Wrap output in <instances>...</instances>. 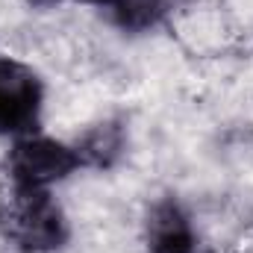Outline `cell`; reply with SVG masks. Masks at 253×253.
Here are the masks:
<instances>
[{
	"mask_svg": "<svg viewBox=\"0 0 253 253\" xmlns=\"http://www.w3.org/2000/svg\"><path fill=\"white\" fill-rule=\"evenodd\" d=\"M0 236L18 253H53L65 248L71 227L50 189L6 183L0 191Z\"/></svg>",
	"mask_w": 253,
	"mask_h": 253,
	"instance_id": "1",
	"label": "cell"
},
{
	"mask_svg": "<svg viewBox=\"0 0 253 253\" xmlns=\"http://www.w3.org/2000/svg\"><path fill=\"white\" fill-rule=\"evenodd\" d=\"M44 83L30 65L0 56V135H33L42 124Z\"/></svg>",
	"mask_w": 253,
	"mask_h": 253,
	"instance_id": "3",
	"label": "cell"
},
{
	"mask_svg": "<svg viewBox=\"0 0 253 253\" xmlns=\"http://www.w3.org/2000/svg\"><path fill=\"white\" fill-rule=\"evenodd\" d=\"M144 245L150 253H197L191 215L177 197H162L147 209Z\"/></svg>",
	"mask_w": 253,
	"mask_h": 253,
	"instance_id": "4",
	"label": "cell"
},
{
	"mask_svg": "<svg viewBox=\"0 0 253 253\" xmlns=\"http://www.w3.org/2000/svg\"><path fill=\"white\" fill-rule=\"evenodd\" d=\"M83 168V159L74 144H65L47 135H24L12 144L6 156V183L24 189H50Z\"/></svg>",
	"mask_w": 253,
	"mask_h": 253,
	"instance_id": "2",
	"label": "cell"
},
{
	"mask_svg": "<svg viewBox=\"0 0 253 253\" xmlns=\"http://www.w3.org/2000/svg\"><path fill=\"white\" fill-rule=\"evenodd\" d=\"M27 3H33V6H56V3H65V0H27ZM80 3H94V6H115L118 0H80Z\"/></svg>",
	"mask_w": 253,
	"mask_h": 253,
	"instance_id": "7",
	"label": "cell"
},
{
	"mask_svg": "<svg viewBox=\"0 0 253 253\" xmlns=\"http://www.w3.org/2000/svg\"><path fill=\"white\" fill-rule=\"evenodd\" d=\"M80 159H83V168H112L121 156H124L126 147V132L121 121H103V124L91 126L80 141H74Z\"/></svg>",
	"mask_w": 253,
	"mask_h": 253,
	"instance_id": "5",
	"label": "cell"
},
{
	"mask_svg": "<svg viewBox=\"0 0 253 253\" xmlns=\"http://www.w3.org/2000/svg\"><path fill=\"white\" fill-rule=\"evenodd\" d=\"M186 0H118L109 12L124 33H150L162 27Z\"/></svg>",
	"mask_w": 253,
	"mask_h": 253,
	"instance_id": "6",
	"label": "cell"
}]
</instances>
